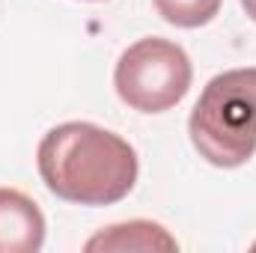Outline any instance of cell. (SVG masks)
I'll return each mask as SVG.
<instances>
[{"instance_id": "obj_1", "label": "cell", "mask_w": 256, "mask_h": 253, "mask_svg": "<svg viewBox=\"0 0 256 253\" xmlns=\"http://www.w3.org/2000/svg\"><path fill=\"white\" fill-rule=\"evenodd\" d=\"M36 167L54 196L78 206H114L134 190L140 164L126 137L96 122H63L51 128Z\"/></svg>"}, {"instance_id": "obj_2", "label": "cell", "mask_w": 256, "mask_h": 253, "mask_svg": "<svg viewBox=\"0 0 256 253\" xmlns=\"http://www.w3.org/2000/svg\"><path fill=\"white\" fill-rule=\"evenodd\" d=\"M194 149L214 167L232 170L256 152V68L214 74L188 120Z\"/></svg>"}, {"instance_id": "obj_3", "label": "cell", "mask_w": 256, "mask_h": 253, "mask_svg": "<svg viewBox=\"0 0 256 253\" xmlns=\"http://www.w3.org/2000/svg\"><path fill=\"white\" fill-rule=\"evenodd\" d=\"M191 80L194 68L185 48L158 36L126 48L114 68L116 96L140 114H164L176 108L188 96Z\"/></svg>"}, {"instance_id": "obj_4", "label": "cell", "mask_w": 256, "mask_h": 253, "mask_svg": "<svg viewBox=\"0 0 256 253\" xmlns=\"http://www.w3.org/2000/svg\"><path fill=\"white\" fill-rule=\"evenodd\" d=\"M45 244V214L21 190L0 188V253H36Z\"/></svg>"}, {"instance_id": "obj_5", "label": "cell", "mask_w": 256, "mask_h": 253, "mask_svg": "<svg viewBox=\"0 0 256 253\" xmlns=\"http://www.w3.org/2000/svg\"><path fill=\"white\" fill-rule=\"evenodd\" d=\"M84 250L90 253H173L179 250V242L152 220H126V224H114L104 226L102 232H96Z\"/></svg>"}, {"instance_id": "obj_6", "label": "cell", "mask_w": 256, "mask_h": 253, "mask_svg": "<svg viewBox=\"0 0 256 253\" xmlns=\"http://www.w3.org/2000/svg\"><path fill=\"white\" fill-rule=\"evenodd\" d=\"M220 3L224 0H155V9L167 24L194 30L208 24L220 12Z\"/></svg>"}, {"instance_id": "obj_7", "label": "cell", "mask_w": 256, "mask_h": 253, "mask_svg": "<svg viewBox=\"0 0 256 253\" xmlns=\"http://www.w3.org/2000/svg\"><path fill=\"white\" fill-rule=\"evenodd\" d=\"M242 6H244V12L256 21V0H242Z\"/></svg>"}, {"instance_id": "obj_8", "label": "cell", "mask_w": 256, "mask_h": 253, "mask_svg": "<svg viewBox=\"0 0 256 253\" xmlns=\"http://www.w3.org/2000/svg\"><path fill=\"white\" fill-rule=\"evenodd\" d=\"M254 250H256V242H254Z\"/></svg>"}]
</instances>
